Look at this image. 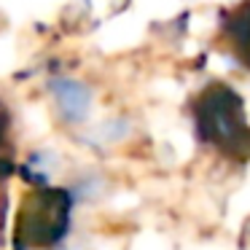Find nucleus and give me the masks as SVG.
Segmentation results:
<instances>
[{"label": "nucleus", "mask_w": 250, "mask_h": 250, "mask_svg": "<svg viewBox=\"0 0 250 250\" xmlns=\"http://www.w3.org/2000/svg\"><path fill=\"white\" fill-rule=\"evenodd\" d=\"M76 191L62 186H41L24 194L14 221V250H51L67 237L73 223Z\"/></svg>", "instance_id": "obj_1"}, {"label": "nucleus", "mask_w": 250, "mask_h": 250, "mask_svg": "<svg viewBox=\"0 0 250 250\" xmlns=\"http://www.w3.org/2000/svg\"><path fill=\"white\" fill-rule=\"evenodd\" d=\"M57 156L51 151H35L30 153V159L22 164V178L27 180L33 188H41V186H51V175L57 169Z\"/></svg>", "instance_id": "obj_4"}, {"label": "nucleus", "mask_w": 250, "mask_h": 250, "mask_svg": "<svg viewBox=\"0 0 250 250\" xmlns=\"http://www.w3.org/2000/svg\"><path fill=\"white\" fill-rule=\"evenodd\" d=\"M49 92L54 97V108L65 124H83L92 113L94 94L92 86L81 78H67V76H54L49 78Z\"/></svg>", "instance_id": "obj_3"}, {"label": "nucleus", "mask_w": 250, "mask_h": 250, "mask_svg": "<svg viewBox=\"0 0 250 250\" xmlns=\"http://www.w3.org/2000/svg\"><path fill=\"white\" fill-rule=\"evenodd\" d=\"M196 124H199L202 137H207L210 143L234 146V143L242 140L245 132L242 103L231 89H210L196 105Z\"/></svg>", "instance_id": "obj_2"}]
</instances>
